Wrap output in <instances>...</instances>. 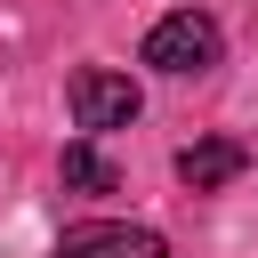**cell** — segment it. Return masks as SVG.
I'll return each instance as SVG.
<instances>
[{"mask_svg": "<svg viewBox=\"0 0 258 258\" xmlns=\"http://www.w3.org/2000/svg\"><path fill=\"white\" fill-rule=\"evenodd\" d=\"M218 48H226V32H218V16H202V8H177V16H161V24L145 32V64H153V73H210Z\"/></svg>", "mask_w": 258, "mask_h": 258, "instance_id": "obj_1", "label": "cell"}, {"mask_svg": "<svg viewBox=\"0 0 258 258\" xmlns=\"http://www.w3.org/2000/svg\"><path fill=\"white\" fill-rule=\"evenodd\" d=\"M64 97H73V121H81L89 137H97V129H129V121H137V105H145V97H137V81H129V73H105V64H81Z\"/></svg>", "mask_w": 258, "mask_h": 258, "instance_id": "obj_2", "label": "cell"}, {"mask_svg": "<svg viewBox=\"0 0 258 258\" xmlns=\"http://www.w3.org/2000/svg\"><path fill=\"white\" fill-rule=\"evenodd\" d=\"M48 258H169V242H161L153 226H113V218H97V226H73Z\"/></svg>", "mask_w": 258, "mask_h": 258, "instance_id": "obj_3", "label": "cell"}, {"mask_svg": "<svg viewBox=\"0 0 258 258\" xmlns=\"http://www.w3.org/2000/svg\"><path fill=\"white\" fill-rule=\"evenodd\" d=\"M242 169H250V145H242V137H202V145L177 153V177H185L194 194H218V185H234Z\"/></svg>", "mask_w": 258, "mask_h": 258, "instance_id": "obj_4", "label": "cell"}, {"mask_svg": "<svg viewBox=\"0 0 258 258\" xmlns=\"http://www.w3.org/2000/svg\"><path fill=\"white\" fill-rule=\"evenodd\" d=\"M64 185H73V194H121V169H113L97 145H64Z\"/></svg>", "mask_w": 258, "mask_h": 258, "instance_id": "obj_5", "label": "cell"}]
</instances>
